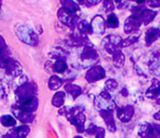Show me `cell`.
Here are the masks:
<instances>
[{"label": "cell", "mask_w": 160, "mask_h": 138, "mask_svg": "<svg viewBox=\"0 0 160 138\" xmlns=\"http://www.w3.org/2000/svg\"><path fill=\"white\" fill-rule=\"evenodd\" d=\"M140 34H142V33H140L139 30H138V31H136V32H134V33L129 34L128 37H126L125 40H123L122 47H127V46H131V45L135 44V43L139 40Z\"/></svg>", "instance_id": "obj_30"}, {"label": "cell", "mask_w": 160, "mask_h": 138, "mask_svg": "<svg viewBox=\"0 0 160 138\" xmlns=\"http://www.w3.org/2000/svg\"><path fill=\"white\" fill-rule=\"evenodd\" d=\"M78 1H79L80 3H82V5H83V2H85V0H78Z\"/></svg>", "instance_id": "obj_49"}, {"label": "cell", "mask_w": 160, "mask_h": 138, "mask_svg": "<svg viewBox=\"0 0 160 138\" xmlns=\"http://www.w3.org/2000/svg\"><path fill=\"white\" fill-rule=\"evenodd\" d=\"M160 37V32L158 27H150L146 31L145 34V43L146 46H150L152 43H155Z\"/></svg>", "instance_id": "obj_20"}, {"label": "cell", "mask_w": 160, "mask_h": 138, "mask_svg": "<svg viewBox=\"0 0 160 138\" xmlns=\"http://www.w3.org/2000/svg\"><path fill=\"white\" fill-rule=\"evenodd\" d=\"M151 131H152V124L149 123H142L137 127V133L142 138L148 137L151 134Z\"/></svg>", "instance_id": "obj_28"}, {"label": "cell", "mask_w": 160, "mask_h": 138, "mask_svg": "<svg viewBox=\"0 0 160 138\" xmlns=\"http://www.w3.org/2000/svg\"><path fill=\"white\" fill-rule=\"evenodd\" d=\"M66 44L70 47H85V46H92L89 37L86 34L78 32L77 30H73L71 33L67 35L65 40Z\"/></svg>", "instance_id": "obj_5"}, {"label": "cell", "mask_w": 160, "mask_h": 138, "mask_svg": "<svg viewBox=\"0 0 160 138\" xmlns=\"http://www.w3.org/2000/svg\"><path fill=\"white\" fill-rule=\"evenodd\" d=\"M121 94H122L123 96H128V91H127L126 87L122 88V90H121Z\"/></svg>", "instance_id": "obj_45"}, {"label": "cell", "mask_w": 160, "mask_h": 138, "mask_svg": "<svg viewBox=\"0 0 160 138\" xmlns=\"http://www.w3.org/2000/svg\"><path fill=\"white\" fill-rule=\"evenodd\" d=\"M76 71H75V69H71V68H68L67 69V71L66 72H64V74L62 75V81H71V80H73L75 79V77H76Z\"/></svg>", "instance_id": "obj_35"}, {"label": "cell", "mask_w": 160, "mask_h": 138, "mask_svg": "<svg viewBox=\"0 0 160 138\" xmlns=\"http://www.w3.org/2000/svg\"><path fill=\"white\" fill-rule=\"evenodd\" d=\"M122 44H123V38L115 34H110L107 35L102 40V46L110 55H113L115 52L122 49Z\"/></svg>", "instance_id": "obj_6"}, {"label": "cell", "mask_w": 160, "mask_h": 138, "mask_svg": "<svg viewBox=\"0 0 160 138\" xmlns=\"http://www.w3.org/2000/svg\"><path fill=\"white\" fill-rule=\"evenodd\" d=\"M57 17L59 22L62 25L72 30V31L76 30V27H77L78 22H79V13H75V12L64 9V8H60L57 11Z\"/></svg>", "instance_id": "obj_4"}, {"label": "cell", "mask_w": 160, "mask_h": 138, "mask_svg": "<svg viewBox=\"0 0 160 138\" xmlns=\"http://www.w3.org/2000/svg\"><path fill=\"white\" fill-rule=\"evenodd\" d=\"M76 30L78 32L82 34H86V35H89V34L93 33L92 32V27H91V23L88 22L87 20H79L77 27H76Z\"/></svg>", "instance_id": "obj_27"}, {"label": "cell", "mask_w": 160, "mask_h": 138, "mask_svg": "<svg viewBox=\"0 0 160 138\" xmlns=\"http://www.w3.org/2000/svg\"><path fill=\"white\" fill-rule=\"evenodd\" d=\"M8 55H11V54H10V51L8 48L5 38L2 37V35H0V57L8 56Z\"/></svg>", "instance_id": "obj_34"}, {"label": "cell", "mask_w": 160, "mask_h": 138, "mask_svg": "<svg viewBox=\"0 0 160 138\" xmlns=\"http://www.w3.org/2000/svg\"><path fill=\"white\" fill-rule=\"evenodd\" d=\"M60 5L62 8L68 10V11L75 12V13L80 14V7L78 5V2L73 1V0H60Z\"/></svg>", "instance_id": "obj_24"}, {"label": "cell", "mask_w": 160, "mask_h": 138, "mask_svg": "<svg viewBox=\"0 0 160 138\" xmlns=\"http://www.w3.org/2000/svg\"><path fill=\"white\" fill-rule=\"evenodd\" d=\"M80 62L82 67L87 66H94L96 62L99 60V54L92 46H85L82 47V52L80 53Z\"/></svg>", "instance_id": "obj_7"}, {"label": "cell", "mask_w": 160, "mask_h": 138, "mask_svg": "<svg viewBox=\"0 0 160 138\" xmlns=\"http://www.w3.org/2000/svg\"><path fill=\"white\" fill-rule=\"evenodd\" d=\"M14 33L22 43L30 46H38V35L30 25L24 23H18L14 25Z\"/></svg>", "instance_id": "obj_1"}, {"label": "cell", "mask_w": 160, "mask_h": 138, "mask_svg": "<svg viewBox=\"0 0 160 138\" xmlns=\"http://www.w3.org/2000/svg\"><path fill=\"white\" fill-rule=\"evenodd\" d=\"M142 20V23L144 25H148L153 19L156 18L157 16V11L156 10H152V9H147V8H144V9L140 11L139 14H136Z\"/></svg>", "instance_id": "obj_19"}, {"label": "cell", "mask_w": 160, "mask_h": 138, "mask_svg": "<svg viewBox=\"0 0 160 138\" xmlns=\"http://www.w3.org/2000/svg\"><path fill=\"white\" fill-rule=\"evenodd\" d=\"M91 27H92V32L96 34H104L105 30H107V23H105V20L102 16L98 14V16L93 17L91 22Z\"/></svg>", "instance_id": "obj_16"}, {"label": "cell", "mask_w": 160, "mask_h": 138, "mask_svg": "<svg viewBox=\"0 0 160 138\" xmlns=\"http://www.w3.org/2000/svg\"><path fill=\"white\" fill-rule=\"evenodd\" d=\"M150 138H160V125L152 124V131L151 134L148 136Z\"/></svg>", "instance_id": "obj_38"}, {"label": "cell", "mask_w": 160, "mask_h": 138, "mask_svg": "<svg viewBox=\"0 0 160 138\" xmlns=\"http://www.w3.org/2000/svg\"><path fill=\"white\" fill-rule=\"evenodd\" d=\"M64 88H65V92H67L69 96H71L72 100H76V99H78L82 94V89H81V87H79V86H77V85H73V83L67 82Z\"/></svg>", "instance_id": "obj_23"}, {"label": "cell", "mask_w": 160, "mask_h": 138, "mask_svg": "<svg viewBox=\"0 0 160 138\" xmlns=\"http://www.w3.org/2000/svg\"><path fill=\"white\" fill-rule=\"evenodd\" d=\"M49 57L52 59H67V57L69 56V52L67 49H65L64 47H53L49 52Z\"/></svg>", "instance_id": "obj_22"}, {"label": "cell", "mask_w": 160, "mask_h": 138, "mask_svg": "<svg viewBox=\"0 0 160 138\" xmlns=\"http://www.w3.org/2000/svg\"><path fill=\"white\" fill-rule=\"evenodd\" d=\"M118 87V82L115 80V79H108V80L105 81V88L104 89L107 90V91H109L110 93H111V92L116 91Z\"/></svg>", "instance_id": "obj_33"}, {"label": "cell", "mask_w": 160, "mask_h": 138, "mask_svg": "<svg viewBox=\"0 0 160 138\" xmlns=\"http://www.w3.org/2000/svg\"><path fill=\"white\" fill-rule=\"evenodd\" d=\"M97 128H98V126H97L96 124H93V123H90V124L87 126V129H86V131H87L88 135H91L92 136V135H94V134H96Z\"/></svg>", "instance_id": "obj_40"}, {"label": "cell", "mask_w": 160, "mask_h": 138, "mask_svg": "<svg viewBox=\"0 0 160 138\" xmlns=\"http://www.w3.org/2000/svg\"><path fill=\"white\" fill-rule=\"evenodd\" d=\"M1 5H2V0H0V8H1Z\"/></svg>", "instance_id": "obj_50"}, {"label": "cell", "mask_w": 160, "mask_h": 138, "mask_svg": "<svg viewBox=\"0 0 160 138\" xmlns=\"http://www.w3.org/2000/svg\"><path fill=\"white\" fill-rule=\"evenodd\" d=\"M147 3L150 8L160 7V0H147Z\"/></svg>", "instance_id": "obj_44"}, {"label": "cell", "mask_w": 160, "mask_h": 138, "mask_svg": "<svg viewBox=\"0 0 160 138\" xmlns=\"http://www.w3.org/2000/svg\"><path fill=\"white\" fill-rule=\"evenodd\" d=\"M93 103L94 106L100 110V111L101 110H111V111H113L114 109H116L115 101L111 96V93L105 89L102 90L99 93V96H94Z\"/></svg>", "instance_id": "obj_3"}, {"label": "cell", "mask_w": 160, "mask_h": 138, "mask_svg": "<svg viewBox=\"0 0 160 138\" xmlns=\"http://www.w3.org/2000/svg\"><path fill=\"white\" fill-rule=\"evenodd\" d=\"M112 60H113V64L115 65V67H118V68H121V67L124 66L125 56H124V54L122 53V49L115 52V53L112 55Z\"/></svg>", "instance_id": "obj_31"}, {"label": "cell", "mask_w": 160, "mask_h": 138, "mask_svg": "<svg viewBox=\"0 0 160 138\" xmlns=\"http://www.w3.org/2000/svg\"><path fill=\"white\" fill-rule=\"evenodd\" d=\"M101 1H102V0H85L83 6H86V7H93V6L99 5Z\"/></svg>", "instance_id": "obj_42"}, {"label": "cell", "mask_w": 160, "mask_h": 138, "mask_svg": "<svg viewBox=\"0 0 160 138\" xmlns=\"http://www.w3.org/2000/svg\"><path fill=\"white\" fill-rule=\"evenodd\" d=\"M158 29H159V32H160V24H159V27H158Z\"/></svg>", "instance_id": "obj_53"}, {"label": "cell", "mask_w": 160, "mask_h": 138, "mask_svg": "<svg viewBox=\"0 0 160 138\" xmlns=\"http://www.w3.org/2000/svg\"><path fill=\"white\" fill-rule=\"evenodd\" d=\"M62 79L57 75H52L48 79V89L52 91H57L60 89V87L62 86Z\"/></svg>", "instance_id": "obj_25"}, {"label": "cell", "mask_w": 160, "mask_h": 138, "mask_svg": "<svg viewBox=\"0 0 160 138\" xmlns=\"http://www.w3.org/2000/svg\"><path fill=\"white\" fill-rule=\"evenodd\" d=\"M102 2H103V8H104L105 12H108V14L113 12V10L116 8L113 0H102Z\"/></svg>", "instance_id": "obj_36"}, {"label": "cell", "mask_w": 160, "mask_h": 138, "mask_svg": "<svg viewBox=\"0 0 160 138\" xmlns=\"http://www.w3.org/2000/svg\"><path fill=\"white\" fill-rule=\"evenodd\" d=\"M149 71L153 76H160V51H157L151 54L148 62Z\"/></svg>", "instance_id": "obj_14"}, {"label": "cell", "mask_w": 160, "mask_h": 138, "mask_svg": "<svg viewBox=\"0 0 160 138\" xmlns=\"http://www.w3.org/2000/svg\"><path fill=\"white\" fill-rule=\"evenodd\" d=\"M0 123L5 127H14L17 125V118L11 115H2L0 117Z\"/></svg>", "instance_id": "obj_32"}, {"label": "cell", "mask_w": 160, "mask_h": 138, "mask_svg": "<svg viewBox=\"0 0 160 138\" xmlns=\"http://www.w3.org/2000/svg\"><path fill=\"white\" fill-rule=\"evenodd\" d=\"M11 111L13 113L14 117L18 121H20L23 124H28V123H33L35 120V115H34L33 112H28V111H23L20 110L19 107H17L16 105L11 107Z\"/></svg>", "instance_id": "obj_11"}, {"label": "cell", "mask_w": 160, "mask_h": 138, "mask_svg": "<svg viewBox=\"0 0 160 138\" xmlns=\"http://www.w3.org/2000/svg\"><path fill=\"white\" fill-rule=\"evenodd\" d=\"M157 103L160 105V96H158V98H157Z\"/></svg>", "instance_id": "obj_48"}, {"label": "cell", "mask_w": 160, "mask_h": 138, "mask_svg": "<svg viewBox=\"0 0 160 138\" xmlns=\"http://www.w3.org/2000/svg\"><path fill=\"white\" fill-rule=\"evenodd\" d=\"M135 110L133 105H125L122 107H116V115L118 118L123 123H128L133 118Z\"/></svg>", "instance_id": "obj_13"}, {"label": "cell", "mask_w": 160, "mask_h": 138, "mask_svg": "<svg viewBox=\"0 0 160 138\" xmlns=\"http://www.w3.org/2000/svg\"><path fill=\"white\" fill-rule=\"evenodd\" d=\"M7 86H6V83L3 82V81L0 80V99H2L6 96V94H7Z\"/></svg>", "instance_id": "obj_41"}, {"label": "cell", "mask_w": 160, "mask_h": 138, "mask_svg": "<svg viewBox=\"0 0 160 138\" xmlns=\"http://www.w3.org/2000/svg\"><path fill=\"white\" fill-rule=\"evenodd\" d=\"M100 115L104 120L108 129L111 133H114L116 131V124H115V121H114L113 111H111V110H101Z\"/></svg>", "instance_id": "obj_17"}, {"label": "cell", "mask_w": 160, "mask_h": 138, "mask_svg": "<svg viewBox=\"0 0 160 138\" xmlns=\"http://www.w3.org/2000/svg\"><path fill=\"white\" fill-rule=\"evenodd\" d=\"M36 93H38V86L35 82H32V81H27L20 87L16 88V91H14L17 102H23V101L29 100V99L35 96Z\"/></svg>", "instance_id": "obj_2"}, {"label": "cell", "mask_w": 160, "mask_h": 138, "mask_svg": "<svg viewBox=\"0 0 160 138\" xmlns=\"http://www.w3.org/2000/svg\"><path fill=\"white\" fill-rule=\"evenodd\" d=\"M118 9H125L128 6V0H113Z\"/></svg>", "instance_id": "obj_39"}, {"label": "cell", "mask_w": 160, "mask_h": 138, "mask_svg": "<svg viewBox=\"0 0 160 138\" xmlns=\"http://www.w3.org/2000/svg\"><path fill=\"white\" fill-rule=\"evenodd\" d=\"M30 134V127L28 125L13 127L6 134V138H25Z\"/></svg>", "instance_id": "obj_15"}, {"label": "cell", "mask_w": 160, "mask_h": 138, "mask_svg": "<svg viewBox=\"0 0 160 138\" xmlns=\"http://www.w3.org/2000/svg\"><path fill=\"white\" fill-rule=\"evenodd\" d=\"M142 20L136 14H131L124 22V32L126 34H132L134 32L138 31L142 25Z\"/></svg>", "instance_id": "obj_10"}, {"label": "cell", "mask_w": 160, "mask_h": 138, "mask_svg": "<svg viewBox=\"0 0 160 138\" xmlns=\"http://www.w3.org/2000/svg\"><path fill=\"white\" fill-rule=\"evenodd\" d=\"M27 81H28V77L25 76V75H21V76H19L13 79V85L16 88H18V87H20L21 85L25 83Z\"/></svg>", "instance_id": "obj_37"}, {"label": "cell", "mask_w": 160, "mask_h": 138, "mask_svg": "<svg viewBox=\"0 0 160 138\" xmlns=\"http://www.w3.org/2000/svg\"><path fill=\"white\" fill-rule=\"evenodd\" d=\"M0 138H5V137H3V136L1 135V134H0Z\"/></svg>", "instance_id": "obj_52"}, {"label": "cell", "mask_w": 160, "mask_h": 138, "mask_svg": "<svg viewBox=\"0 0 160 138\" xmlns=\"http://www.w3.org/2000/svg\"><path fill=\"white\" fill-rule=\"evenodd\" d=\"M75 138H82V137H81V136H76Z\"/></svg>", "instance_id": "obj_51"}, {"label": "cell", "mask_w": 160, "mask_h": 138, "mask_svg": "<svg viewBox=\"0 0 160 138\" xmlns=\"http://www.w3.org/2000/svg\"><path fill=\"white\" fill-rule=\"evenodd\" d=\"M103 78H105V70L100 65H94V66L90 67L85 75L86 81L89 83L98 82Z\"/></svg>", "instance_id": "obj_8"}, {"label": "cell", "mask_w": 160, "mask_h": 138, "mask_svg": "<svg viewBox=\"0 0 160 138\" xmlns=\"http://www.w3.org/2000/svg\"><path fill=\"white\" fill-rule=\"evenodd\" d=\"M153 118H155L156 121H160V111H158L157 113H155V115H153Z\"/></svg>", "instance_id": "obj_46"}, {"label": "cell", "mask_w": 160, "mask_h": 138, "mask_svg": "<svg viewBox=\"0 0 160 138\" xmlns=\"http://www.w3.org/2000/svg\"><path fill=\"white\" fill-rule=\"evenodd\" d=\"M22 70H23V68H22V66H21V64L18 60L13 59V58L8 62V65L5 68L6 75H7L8 77H10L11 79H14V78H17V77L21 76V75H22Z\"/></svg>", "instance_id": "obj_12"}, {"label": "cell", "mask_w": 160, "mask_h": 138, "mask_svg": "<svg viewBox=\"0 0 160 138\" xmlns=\"http://www.w3.org/2000/svg\"><path fill=\"white\" fill-rule=\"evenodd\" d=\"M94 136H96V138H104L105 137V131H104V128H102V127H99L98 126V128H97Z\"/></svg>", "instance_id": "obj_43"}, {"label": "cell", "mask_w": 160, "mask_h": 138, "mask_svg": "<svg viewBox=\"0 0 160 138\" xmlns=\"http://www.w3.org/2000/svg\"><path fill=\"white\" fill-rule=\"evenodd\" d=\"M145 96L148 99H157L158 96H160V81L153 79L150 87L147 89Z\"/></svg>", "instance_id": "obj_21"}, {"label": "cell", "mask_w": 160, "mask_h": 138, "mask_svg": "<svg viewBox=\"0 0 160 138\" xmlns=\"http://www.w3.org/2000/svg\"><path fill=\"white\" fill-rule=\"evenodd\" d=\"M131 1H135L136 3H138V5H142V3L146 2L147 0H131Z\"/></svg>", "instance_id": "obj_47"}, {"label": "cell", "mask_w": 160, "mask_h": 138, "mask_svg": "<svg viewBox=\"0 0 160 138\" xmlns=\"http://www.w3.org/2000/svg\"><path fill=\"white\" fill-rule=\"evenodd\" d=\"M14 105L20 110H23V111L33 112L34 113L38 107V100L36 96H33V98L29 99L27 101H23V102H17Z\"/></svg>", "instance_id": "obj_18"}, {"label": "cell", "mask_w": 160, "mask_h": 138, "mask_svg": "<svg viewBox=\"0 0 160 138\" xmlns=\"http://www.w3.org/2000/svg\"><path fill=\"white\" fill-rule=\"evenodd\" d=\"M105 23H107V27L110 29H118V25H120V20H118V16L113 12L108 14L107 19H105Z\"/></svg>", "instance_id": "obj_29"}, {"label": "cell", "mask_w": 160, "mask_h": 138, "mask_svg": "<svg viewBox=\"0 0 160 138\" xmlns=\"http://www.w3.org/2000/svg\"><path fill=\"white\" fill-rule=\"evenodd\" d=\"M65 100H66V93L64 91H57L52 98V104L55 107H62L65 104Z\"/></svg>", "instance_id": "obj_26"}, {"label": "cell", "mask_w": 160, "mask_h": 138, "mask_svg": "<svg viewBox=\"0 0 160 138\" xmlns=\"http://www.w3.org/2000/svg\"><path fill=\"white\" fill-rule=\"evenodd\" d=\"M145 138H150V137H145Z\"/></svg>", "instance_id": "obj_54"}, {"label": "cell", "mask_w": 160, "mask_h": 138, "mask_svg": "<svg viewBox=\"0 0 160 138\" xmlns=\"http://www.w3.org/2000/svg\"><path fill=\"white\" fill-rule=\"evenodd\" d=\"M45 68H46V71L51 72V74L62 75L64 72L67 71V69L69 67L66 59H53L48 60L45 64Z\"/></svg>", "instance_id": "obj_9"}]
</instances>
